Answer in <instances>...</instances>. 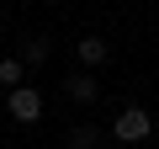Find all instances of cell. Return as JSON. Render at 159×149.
Segmentation results:
<instances>
[{"instance_id": "obj_1", "label": "cell", "mask_w": 159, "mask_h": 149, "mask_svg": "<svg viewBox=\"0 0 159 149\" xmlns=\"http://www.w3.org/2000/svg\"><path fill=\"white\" fill-rule=\"evenodd\" d=\"M111 133H117V138H122V149H127V144H143V138H148V133H159V128H154V112H148V107H122V112H117V123H111Z\"/></svg>"}, {"instance_id": "obj_7", "label": "cell", "mask_w": 159, "mask_h": 149, "mask_svg": "<svg viewBox=\"0 0 159 149\" xmlns=\"http://www.w3.org/2000/svg\"><path fill=\"white\" fill-rule=\"evenodd\" d=\"M96 138H101V128H90V123H80V128L69 133V144H74V149H96Z\"/></svg>"}, {"instance_id": "obj_2", "label": "cell", "mask_w": 159, "mask_h": 149, "mask_svg": "<svg viewBox=\"0 0 159 149\" xmlns=\"http://www.w3.org/2000/svg\"><path fill=\"white\" fill-rule=\"evenodd\" d=\"M6 112H11L16 123H37V117H43V96H37L32 85H21V91H6Z\"/></svg>"}, {"instance_id": "obj_9", "label": "cell", "mask_w": 159, "mask_h": 149, "mask_svg": "<svg viewBox=\"0 0 159 149\" xmlns=\"http://www.w3.org/2000/svg\"><path fill=\"white\" fill-rule=\"evenodd\" d=\"M154 128H159V112H154Z\"/></svg>"}, {"instance_id": "obj_6", "label": "cell", "mask_w": 159, "mask_h": 149, "mask_svg": "<svg viewBox=\"0 0 159 149\" xmlns=\"http://www.w3.org/2000/svg\"><path fill=\"white\" fill-rule=\"evenodd\" d=\"M48 53H53L48 37H27V43H21V64H27V69H32V64H48Z\"/></svg>"}, {"instance_id": "obj_8", "label": "cell", "mask_w": 159, "mask_h": 149, "mask_svg": "<svg viewBox=\"0 0 159 149\" xmlns=\"http://www.w3.org/2000/svg\"><path fill=\"white\" fill-rule=\"evenodd\" d=\"M43 6H58V0H43Z\"/></svg>"}, {"instance_id": "obj_5", "label": "cell", "mask_w": 159, "mask_h": 149, "mask_svg": "<svg viewBox=\"0 0 159 149\" xmlns=\"http://www.w3.org/2000/svg\"><path fill=\"white\" fill-rule=\"evenodd\" d=\"M21 80H27V64H21V53L0 59V85H6V91H21Z\"/></svg>"}, {"instance_id": "obj_4", "label": "cell", "mask_w": 159, "mask_h": 149, "mask_svg": "<svg viewBox=\"0 0 159 149\" xmlns=\"http://www.w3.org/2000/svg\"><path fill=\"white\" fill-rule=\"evenodd\" d=\"M106 53H111L106 37H80V48H74V59L85 64V69H90V64H106Z\"/></svg>"}, {"instance_id": "obj_3", "label": "cell", "mask_w": 159, "mask_h": 149, "mask_svg": "<svg viewBox=\"0 0 159 149\" xmlns=\"http://www.w3.org/2000/svg\"><path fill=\"white\" fill-rule=\"evenodd\" d=\"M64 96H69V101H80V107H90V101L101 96V85L90 80V69H80V74H69V80H64Z\"/></svg>"}]
</instances>
